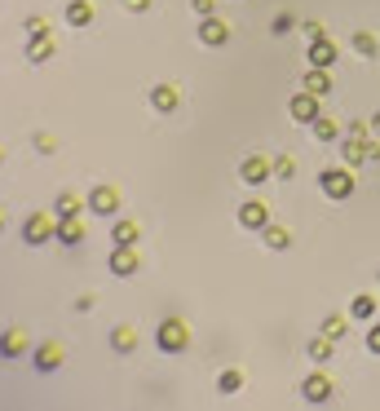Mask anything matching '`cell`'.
I'll list each match as a JSON object with an SVG mask.
<instances>
[{
  "mask_svg": "<svg viewBox=\"0 0 380 411\" xmlns=\"http://www.w3.org/2000/svg\"><path fill=\"white\" fill-rule=\"evenodd\" d=\"M49 239H58V212H27L22 217V244L44 248Z\"/></svg>",
  "mask_w": 380,
  "mask_h": 411,
  "instance_id": "cell-1",
  "label": "cell"
},
{
  "mask_svg": "<svg viewBox=\"0 0 380 411\" xmlns=\"http://www.w3.org/2000/svg\"><path fill=\"white\" fill-rule=\"evenodd\" d=\"M155 349L159 354H186L190 349V323L186 319H164L155 328Z\"/></svg>",
  "mask_w": 380,
  "mask_h": 411,
  "instance_id": "cell-2",
  "label": "cell"
},
{
  "mask_svg": "<svg viewBox=\"0 0 380 411\" xmlns=\"http://www.w3.org/2000/svg\"><path fill=\"white\" fill-rule=\"evenodd\" d=\"M354 186H359V181H354V168L349 164H340V168H323V173H318V190H323L327 199H349L354 195Z\"/></svg>",
  "mask_w": 380,
  "mask_h": 411,
  "instance_id": "cell-3",
  "label": "cell"
},
{
  "mask_svg": "<svg viewBox=\"0 0 380 411\" xmlns=\"http://www.w3.org/2000/svg\"><path fill=\"white\" fill-rule=\"evenodd\" d=\"M31 67H44L49 58L58 53V40H53V27H40V31H27V44H22Z\"/></svg>",
  "mask_w": 380,
  "mask_h": 411,
  "instance_id": "cell-4",
  "label": "cell"
},
{
  "mask_svg": "<svg viewBox=\"0 0 380 411\" xmlns=\"http://www.w3.org/2000/svg\"><path fill=\"white\" fill-rule=\"evenodd\" d=\"M89 212L93 217H120V186L98 181V186L89 190Z\"/></svg>",
  "mask_w": 380,
  "mask_h": 411,
  "instance_id": "cell-5",
  "label": "cell"
},
{
  "mask_svg": "<svg viewBox=\"0 0 380 411\" xmlns=\"http://www.w3.org/2000/svg\"><path fill=\"white\" fill-rule=\"evenodd\" d=\"M270 177H275V160H266V155H243L239 160V181L243 186H266Z\"/></svg>",
  "mask_w": 380,
  "mask_h": 411,
  "instance_id": "cell-6",
  "label": "cell"
},
{
  "mask_svg": "<svg viewBox=\"0 0 380 411\" xmlns=\"http://www.w3.org/2000/svg\"><path fill=\"white\" fill-rule=\"evenodd\" d=\"M331 394H336V385H331V376H327V371H310V376L301 380V398H305L310 407L331 403Z\"/></svg>",
  "mask_w": 380,
  "mask_h": 411,
  "instance_id": "cell-7",
  "label": "cell"
},
{
  "mask_svg": "<svg viewBox=\"0 0 380 411\" xmlns=\"http://www.w3.org/2000/svg\"><path fill=\"white\" fill-rule=\"evenodd\" d=\"M150 111H155V115H173V111H182V89H177L173 80L150 84Z\"/></svg>",
  "mask_w": 380,
  "mask_h": 411,
  "instance_id": "cell-8",
  "label": "cell"
},
{
  "mask_svg": "<svg viewBox=\"0 0 380 411\" xmlns=\"http://www.w3.org/2000/svg\"><path fill=\"white\" fill-rule=\"evenodd\" d=\"M305 62L310 67H336V40H331L327 31H318V35H310V44H305Z\"/></svg>",
  "mask_w": 380,
  "mask_h": 411,
  "instance_id": "cell-9",
  "label": "cell"
},
{
  "mask_svg": "<svg viewBox=\"0 0 380 411\" xmlns=\"http://www.w3.org/2000/svg\"><path fill=\"white\" fill-rule=\"evenodd\" d=\"M195 40H199V44H208V49H221V44L230 40V22H225V18H217V14H212V18H199Z\"/></svg>",
  "mask_w": 380,
  "mask_h": 411,
  "instance_id": "cell-10",
  "label": "cell"
},
{
  "mask_svg": "<svg viewBox=\"0 0 380 411\" xmlns=\"http://www.w3.org/2000/svg\"><path fill=\"white\" fill-rule=\"evenodd\" d=\"M106 270L115 274V279H133V274L141 270V257L133 248H124V244H115V252L106 257Z\"/></svg>",
  "mask_w": 380,
  "mask_h": 411,
  "instance_id": "cell-11",
  "label": "cell"
},
{
  "mask_svg": "<svg viewBox=\"0 0 380 411\" xmlns=\"http://www.w3.org/2000/svg\"><path fill=\"white\" fill-rule=\"evenodd\" d=\"M340 160H345L349 168L372 164V142L359 137V133H345V137H340Z\"/></svg>",
  "mask_w": 380,
  "mask_h": 411,
  "instance_id": "cell-12",
  "label": "cell"
},
{
  "mask_svg": "<svg viewBox=\"0 0 380 411\" xmlns=\"http://www.w3.org/2000/svg\"><path fill=\"white\" fill-rule=\"evenodd\" d=\"M85 235H89L85 212H76V217H58V244H62V248H80V244H85Z\"/></svg>",
  "mask_w": 380,
  "mask_h": 411,
  "instance_id": "cell-13",
  "label": "cell"
},
{
  "mask_svg": "<svg viewBox=\"0 0 380 411\" xmlns=\"http://www.w3.org/2000/svg\"><path fill=\"white\" fill-rule=\"evenodd\" d=\"M318 102H323V98H314L310 89H301V93H292V102H288V115L296 119V124H314V119L323 115V111H318Z\"/></svg>",
  "mask_w": 380,
  "mask_h": 411,
  "instance_id": "cell-14",
  "label": "cell"
},
{
  "mask_svg": "<svg viewBox=\"0 0 380 411\" xmlns=\"http://www.w3.org/2000/svg\"><path fill=\"white\" fill-rule=\"evenodd\" d=\"M239 226L243 230H252V235H261L270 226V208L261 199H248V203H239Z\"/></svg>",
  "mask_w": 380,
  "mask_h": 411,
  "instance_id": "cell-15",
  "label": "cell"
},
{
  "mask_svg": "<svg viewBox=\"0 0 380 411\" xmlns=\"http://www.w3.org/2000/svg\"><path fill=\"white\" fill-rule=\"evenodd\" d=\"M106 341H111V349H115L120 358H133V354H137V328H133V323H115Z\"/></svg>",
  "mask_w": 380,
  "mask_h": 411,
  "instance_id": "cell-16",
  "label": "cell"
},
{
  "mask_svg": "<svg viewBox=\"0 0 380 411\" xmlns=\"http://www.w3.org/2000/svg\"><path fill=\"white\" fill-rule=\"evenodd\" d=\"M27 349H31V341H27V332H22V328H5V332H0V358L14 362V358L27 354Z\"/></svg>",
  "mask_w": 380,
  "mask_h": 411,
  "instance_id": "cell-17",
  "label": "cell"
},
{
  "mask_svg": "<svg viewBox=\"0 0 380 411\" xmlns=\"http://www.w3.org/2000/svg\"><path fill=\"white\" fill-rule=\"evenodd\" d=\"M62 362H67V354H62V345H58V341L35 345V371H44V376H49V371H58Z\"/></svg>",
  "mask_w": 380,
  "mask_h": 411,
  "instance_id": "cell-18",
  "label": "cell"
},
{
  "mask_svg": "<svg viewBox=\"0 0 380 411\" xmlns=\"http://www.w3.org/2000/svg\"><path fill=\"white\" fill-rule=\"evenodd\" d=\"M141 239V226L133 217H111V244H124V248H137Z\"/></svg>",
  "mask_w": 380,
  "mask_h": 411,
  "instance_id": "cell-19",
  "label": "cell"
},
{
  "mask_svg": "<svg viewBox=\"0 0 380 411\" xmlns=\"http://www.w3.org/2000/svg\"><path fill=\"white\" fill-rule=\"evenodd\" d=\"M301 89H310L314 98H327V93H331V71L327 67H310V71H305V80H301Z\"/></svg>",
  "mask_w": 380,
  "mask_h": 411,
  "instance_id": "cell-20",
  "label": "cell"
},
{
  "mask_svg": "<svg viewBox=\"0 0 380 411\" xmlns=\"http://www.w3.org/2000/svg\"><path fill=\"white\" fill-rule=\"evenodd\" d=\"M331 349H336V341H331V336H323V332H318V336H310V341H305V358H310L314 367H323V362L331 358Z\"/></svg>",
  "mask_w": 380,
  "mask_h": 411,
  "instance_id": "cell-21",
  "label": "cell"
},
{
  "mask_svg": "<svg viewBox=\"0 0 380 411\" xmlns=\"http://www.w3.org/2000/svg\"><path fill=\"white\" fill-rule=\"evenodd\" d=\"M93 18H98V9H93V0H71V5H67V27H89V22Z\"/></svg>",
  "mask_w": 380,
  "mask_h": 411,
  "instance_id": "cell-22",
  "label": "cell"
},
{
  "mask_svg": "<svg viewBox=\"0 0 380 411\" xmlns=\"http://www.w3.org/2000/svg\"><path fill=\"white\" fill-rule=\"evenodd\" d=\"M349 319L354 323H372L376 319V296L372 292H359V296L349 301Z\"/></svg>",
  "mask_w": 380,
  "mask_h": 411,
  "instance_id": "cell-23",
  "label": "cell"
},
{
  "mask_svg": "<svg viewBox=\"0 0 380 411\" xmlns=\"http://www.w3.org/2000/svg\"><path fill=\"white\" fill-rule=\"evenodd\" d=\"M85 208H89V199H80L76 190H62V195L53 199V212L58 217H76V212H85Z\"/></svg>",
  "mask_w": 380,
  "mask_h": 411,
  "instance_id": "cell-24",
  "label": "cell"
},
{
  "mask_svg": "<svg viewBox=\"0 0 380 411\" xmlns=\"http://www.w3.org/2000/svg\"><path fill=\"white\" fill-rule=\"evenodd\" d=\"M261 244H266L270 252H283V248H292V230H283V226L270 221L266 230H261Z\"/></svg>",
  "mask_w": 380,
  "mask_h": 411,
  "instance_id": "cell-25",
  "label": "cell"
},
{
  "mask_svg": "<svg viewBox=\"0 0 380 411\" xmlns=\"http://www.w3.org/2000/svg\"><path fill=\"white\" fill-rule=\"evenodd\" d=\"M310 133H314L318 142H340V124H336L331 115H318L314 124H310Z\"/></svg>",
  "mask_w": 380,
  "mask_h": 411,
  "instance_id": "cell-26",
  "label": "cell"
},
{
  "mask_svg": "<svg viewBox=\"0 0 380 411\" xmlns=\"http://www.w3.org/2000/svg\"><path fill=\"white\" fill-rule=\"evenodd\" d=\"M323 336H331V341H345V332H349V319L345 314H327L323 319V328H318Z\"/></svg>",
  "mask_w": 380,
  "mask_h": 411,
  "instance_id": "cell-27",
  "label": "cell"
},
{
  "mask_svg": "<svg viewBox=\"0 0 380 411\" xmlns=\"http://www.w3.org/2000/svg\"><path fill=\"white\" fill-rule=\"evenodd\" d=\"M354 53H359V58H367V62H372V58L380 53L376 35H372V31H354Z\"/></svg>",
  "mask_w": 380,
  "mask_h": 411,
  "instance_id": "cell-28",
  "label": "cell"
},
{
  "mask_svg": "<svg viewBox=\"0 0 380 411\" xmlns=\"http://www.w3.org/2000/svg\"><path fill=\"white\" fill-rule=\"evenodd\" d=\"M217 389H221V394H239V389H243V371H239V367L221 371V376H217Z\"/></svg>",
  "mask_w": 380,
  "mask_h": 411,
  "instance_id": "cell-29",
  "label": "cell"
},
{
  "mask_svg": "<svg viewBox=\"0 0 380 411\" xmlns=\"http://www.w3.org/2000/svg\"><path fill=\"white\" fill-rule=\"evenodd\" d=\"M31 146H35V155H58V137L53 133H31Z\"/></svg>",
  "mask_w": 380,
  "mask_h": 411,
  "instance_id": "cell-30",
  "label": "cell"
},
{
  "mask_svg": "<svg viewBox=\"0 0 380 411\" xmlns=\"http://www.w3.org/2000/svg\"><path fill=\"white\" fill-rule=\"evenodd\" d=\"M296 177V160H292V155H279V160H275V181H292Z\"/></svg>",
  "mask_w": 380,
  "mask_h": 411,
  "instance_id": "cell-31",
  "label": "cell"
},
{
  "mask_svg": "<svg viewBox=\"0 0 380 411\" xmlns=\"http://www.w3.org/2000/svg\"><path fill=\"white\" fill-rule=\"evenodd\" d=\"M190 9H195V18H212L217 14V0H190Z\"/></svg>",
  "mask_w": 380,
  "mask_h": 411,
  "instance_id": "cell-32",
  "label": "cell"
},
{
  "mask_svg": "<svg viewBox=\"0 0 380 411\" xmlns=\"http://www.w3.org/2000/svg\"><path fill=\"white\" fill-rule=\"evenodd\" d=\"M367 349L380 358V323H367Z\"/></svg>",
  "mask_w": 380,
  "mask_h": 411,
  "instance_id": "cell-33",
  "label": "cell"
},
{
  "mask_svg": "<svg viewBox=\"0 0 380 411\" xmlns=\"http://www.w3.org/2000/svg\"><path fill=\"white\" fill-rule=\"evenodd\" d=\"M292 27H296V18H292V14H279V18H275V35H288Z\"/></svg>",
  "mask_w": 380,
  "mask_h": 411,
  "instance_id": "cell-34",
  "label": "cell"
},
{
  "mask_svg": "<svg viewBox=\"0 0 380 411\" xmlns=\"http://www.w3.org/2000/svg\"><path fill=\"white\" fill-rule=\"evenodd\" d=\"M120 5L128 9V14H146V9L155 5V0H120Z\"/></svg>",
  "mask_w": 380,
  "mask_h": 411,
  "instance_id": "cell-35",
  "label": "cell"
},
{
  "mask_svg": "<svg viewBox=\"0 0 380 411\" xmlns=\"http://www.w3.org/2000/svg\"><path fill=\"white\" fill-rule=\"evenodd\" d=\"M93 305H98V296H93V292H85V296H76V310H80V314H89Z\"/></svg>",
  "mask_w": 380,
  "mask_h": 411,
  "instance_id": "cell-36",
  "label": "cell"
},
{
  "mask_svg": "<svg viewBox=\"0 0 380 411\" xmlns=\"http://www.w3.org/2000/svg\"><path fill=\"white\" fill-rule=\"evenodd\" d=\"M40 27H49V22H44V14H31L27 22H22V31H40Z\"/></svg>",
  "mask_w": 380,
  "mask_h": 411,
  "instance_id": "cell-37",
  "label": "cell"
},
{
  "mask_svg": "<svg viewBox=\"0 0 380 411\" xmlns=\"http://www.w3.org/2000/svg\"><path fill=\"white\" fill-rule=\"evenodd\" d=\"M345 133H359V137H367V133H372V124H367V119H349Z\"/></svg>",
  "mask_w": 380,
  "mask_h": 411,
  "instance_id": "cell-38",
  "label": "cell"
},
{
  "mask_svg": "<svg viewBox=\"0 0 380 411\" xmlns=\"http://www.w3.org/2000/svg\"><path fill=\"white\" fill-rule=\"evenodd\" d=\"M5 226H9V212H5V208H0V235H5Z\"/></svg>",
  "mask_w": 380,
  "mask_h": 411,
  "instance_id": "cell-39",
  "label": "cell"
},
{
  "mask_svg": "<svg viewBox=\"0 0 380 411\" xmlns=\"http://www.w3.org/2000/svg\"><path fill=\"white\" fill-rule=\"evenodd\" d=\"M372 133H380V111H376V115H372Z\"/></svg>",
  "mask_w": 380,
  "mask_h": 411,
  "instance_id": "cell-40",
  "label": "cell"
},
{
  "mask_svg": "<svg viewBox=\"0 0 380 411\" xmlns=\"http://www.w3.org/2000/svg\"><path fill=\"white\" fill-rule=\"evenodd\" d=\"M0 164H5V146H0Z\"/></svg>",
  "mask_w": 380,
  "mask_h": 411,
  "instance_id": "cell-41",
  "label": "cell"
},
{
  "mask_svg": "<svg viewBox=\"0 0 380 411\" xmlns=\"http://www.w3.org/2000/svg\"><path fill=\"white\" fill-rule=\"evenodd\" d=\"M376 287H380V270H376Z\"/></svg>",
  "mask_w": 380,
  "mask_h": 411,
  "instance_id": "cell-42",
  "label": "cell"
}]
</instances>
